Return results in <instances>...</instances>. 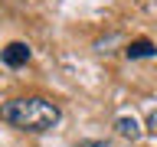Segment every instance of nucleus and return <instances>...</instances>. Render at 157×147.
<instances>
[{"label":"nucleus","mask_w":157,"mask_h":147,"mask_svg":"<svg viewBox=\"0 0 157 147\" xmlns=\"http://www.w3.org/2000/svg\"><path fill=\"white\" fill-rule=\"evenodd\" d=\"M115 131L121 137H128V141H137L141 137V124H137V118H131V115H121L115 121Z\"/></svg>","instance_id":"nucleus-4"},{"label":"nucleus","mask_w":157,"mask_h":147,"mask_svg":"<svg viewBox=\"0 0 157 147\" xmlns=\"http://www.w3.org/2000/svg\"><path fill=\"white\" fill-rule=\"evenodd\" d=\"M78 147H108V141H78Z\"/></svg>","instance_id":"nucleus-5"},{"label":"nucleus","mask_w":157,"mask_h":147,"mask_svg":"<svg viewBox=\"0 0 157 147\" xmlns=\"http://www.w3.org/2000/svg\"><path fill=\"white\" fill-rule=\"evenodd\" d=\"M124 56L128 59H154L157 56V46L151 43V39H134V43L124 46Z\"/></svg>","instance_id":"nucleus-3"},{"label":"nucleus","mask_w":157,"mask_h":147,"mask_svg":"<svg viewBox=\"0 0 157 147\" xmlns=\"http://www.w3.org/2000/svg\"><path fill=\"white\" fill-rule=\"evenodd\" d=\"M147 127H151V131H157V111H154L151 118H147Z\"/></svg>","instance_id":"nucleus-6"},{"label":"nucleus","mask_w":157,"mask_h":147,"mask_svg":"<svg viewBox=\"0 0 157 147\" xmlns=\"http://www.w3.org/2000/svg\"><path fill=\"white\" fill-rule=\"evenodd\" d=\"M59 118H62L59 105L39 95L10 98V101L0 105V121H7L10 127H20V131H29V134H43L49 127H56Z\"/></svg>","instance_id":"nucleus-1"},{"label":"nucleus","mask_w":157,"mask_h":147,"mask_svg":"<svg viewBox=\"0 0 157 147\" xmlns=\"http://www.w3.org/2000/svg\"><path fill=\"white\" fill-rule=\"evenodd\" d=\"M29 56H33V49L26 46V43H7V46L0 49V62H3V66L7 69H20V66H26L29 62Z\"/></svg>","instance_id":"nucleus-2"}]
</instances>
